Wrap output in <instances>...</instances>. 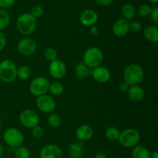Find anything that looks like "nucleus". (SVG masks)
<instances>
[{
	"mask_svg": "<svg viewBox=\"0 0 158 158\" xmlns=\"http://www.w3.org/2000/svg\"><path fill=\"white\" fill-rule=\"evenodd\" d=\"M49 84L50 83L46 77H37L31 81L29 85V91L32 95L38 97L46 94V93L49 91Z\"/></svg>",
	"mask_w": 158,
	"mask_h": 158,
	"instance_id": "nucleus-7",
	"label": "nucleus"
},
{
	"mask_svg": "<svg viewBox=\"0 0 158 158\" xmlns=\"http://www.w3.org/2000/svg\"><path fill=\"white\" fill-rule=\"evenodd\" d=\"M17 66L12 60L6 59L0 63V80L10 83L17 78Z\"/></svg>",
	"mask_w": 158,
	"mask_h": 158,
	"instance_id": "nucleus-4",
	"label": "nucleus"
},
{
	"mask_svg": "<svg viewBox=\"0 0 158 158\" xmlns=\"http://www.w3.org/2000/svg\"><path fill=\"white\" fill-rule=\"evenodd\" d=\"M66 71H67V69H66V66L64 62L58 59L51 62L49 66V74L51 77L56 80L63 78L66 76Z\"/></svg>",
	"mask_w": 158,
	"mask_h": 158,
	"instance_id": "nucleus-11",
	"label": "nucleus"
},
{
	"mask_svg": "<svg viewBox=\"0 0 158 158\" xmlns=\"http://www.w3.org/2000/svg\"><path fill=\"white\" fill-rule=\"evenodd\" d=\"M19 52L25 56H32L37 49V44L35 40L29 37H25L20 40L17 46Z\"/></svg>",
	"mask_w": 158,
	"mask_h": 158,
	"instance_id": "nucleus-10",
	"label": "nucleus"
},
{
	"mask_svg": "<svg viewBox=\"0 0 158 158\" xmlns=\"http://www.w3.org/2000/svg\"><path fill=\"white\" fill-rule=\"evenodd\" d=\"M127 94L131 100L139 102L143 100L145 97L144 90L140 86H131L127 90Z\"/></svg>",
	"mask_w": 158,
	"mask_h": 158,
	"instance_id": "nucleus-17",
	"label": "nucleus"
},
{
	"mask_svg": "<svg viewBox=\"0 0 158 158\" xmlns=\"http://www.w3.org/2000/svg\"><path fill=\"white\" fill-rule=\"evenodd\" d=\"M59 1H61V2H65V1H68V0H59Z\"/></svg>",
	"mask_w": 158,
	"mask_h": 158,
	"instance_id": "nucleus-44",
	"label": "nucleus"
},
{
	"mask_svg": "<svg viewBox=\"0 0 158 158\" xmlns=\"http://www.w3.org/2000/svg\"><path fill=\"white\" fill-rule=\"evenodd\" d=\"M36 106L41 112L45 114H51L56 109V101L52 97L44 94L36 98Z\"/></svg>",
	"mask_w": 158,
	"mask_h": 158,
	"instance_id": "nucleus-9",
	"label": "nucleus"
},
{
	"mask_svg": "<svg viewBox=\"0 0 158 158\" xmlns=\"http://www.w3.org/2000/svg\"><path fill=\"white\" fill-rule=\"evenodd\" d=\"M3 140L9 147L17 148L24 142V135L21 131L15 127L8 128L3 134Z\"/></svg>",
	"mask_w": 158,
	"mask_h": 158,
	"instance_id": "nucleus-6",
	"label": "nucleus"
},
{
	"mask_svg": "<svg viewBox=\"0 0 158 158\" xmlns=\"http://www.w3.org/2000/svg\"><path fill=\"white\" fill-rule=\"evenodd\" d=\"M103 61V53L100 48L92 46L88 48L83 54V63L89 69L101 66Z\"/></svg>",
	"mask_w": 158,
	"mask_h": 158,
	"instance_id": "nucleus-3",
	"label": "nucleus"
},
{
	"mask_svg": "<svg viewBox=\"0 0 158 158\" xmlns=\"http://www.w3.org/2000/svg\"><path fill=\"white\" fill-rule=\"evenodd\" d=\"M89 32L92 35L94 36H96V35H98V28L96 27L95 26H93L90 27V30H89Z\"/></svg>",
	"mask_w": 158,
	"mask_h": 158,
	"instance_id": "nucleus-39",
	"label": "nucleus"
},
{
	"mask_svg": "<svg viewBox=\"0 0 158 158\" xmlns=\"http://www.w3.org/2000/svg\"><path fill=\"white\" fill-rule=\"evenodd\" d=\"M120 131L116 127H110L105 131V136L106 138L111 141H115L118 140L119 137H120Z\"/></svg>",
	"mask_w": 158,
	"mask_h": 158,
	"instance_id": "nucleus-24",
	"label": "nucleus"
},
{
	"mask_svg": "<svg viewBox=\"0 0 158 158\" xmlns=\"http://www.w3.org/2000/svg\"><path fill=\"white\" fill-rule=\"evenodd\" d=\"M10 15L6 9H0V31L7 29L10 24Z\"/></svg>",
	"mask_w": 158,
	"mask_h": 158,
	"instance_id": "nucleus-23",
	"label": "nucleus"
},
{
	"mask_svg": "<svg viewBox=\"0 0 158 158\" xmlns=\"http://www.w3.org/2000/svg\"><path fill=\"white\" fill-rule=\"evenodd\" d=\"M32 136L35 139H40L44 135V130L42 127L36 126L32 129Z\"/></svg>",
	"mask_w": 158,
	"mask_h": 158,
	"instance_id": "nucleus-32",
	"label": "nucleus"
},
{
	"mask_svg": "<svg viewBox=\"0 0 158 158\" xmlns=\"http://www.w3.org/2000/svg\"><path fill=\"white\" fill-rule=\"evenodd\" d=\"M143 35L147 40L151 43L158 42V27L155 25L148 26L143 29Z\"/></svg>",
	"mask_w": 158,
	"mask_h": 158,
	"instance_id": "nucleus-19",
	"label": "nucleus"
},
{
	"mask_svg": "<svg viewBox=\"0 0 158 158\" xmlns=\"http://www.w3.org/2000/svg\"><path fill=\"white\" fill-rule=\"evenodd\" d=\"M44 56L46 60H48V61L51 63V62L57 60L58 54H57L56 50L55 49H53V48L52 47H49L45 50Z\"/></svg>",
	"mask_w": 158,
	"mask_h": 158,
	"instance_id": "nucleus-30",
	"label": "nucleus"
},
{
	"mask_svg": "<svg viewBox=\"0 0 158 158\" xmlns=\"http://www.w3.org/2000/svg\"><path fill=\"white\" fill-rule=\"evenodd\" d=\"M145 77L144 71L143 68L137 64H130L127 66L123 71L124 81L131 86H139L143 81Z\"/></svg>",
	"mask_w": 158,
	"mask_h": 158,
	"instance_id": "nucleus-1",
	"label": "nucleus"
},
{
	"mask_svg": "<svg viewBox=\"0 0 158 158\" xmlns=\"http://www.w3.org/2000/svg\"><path fill=\"white\" fill-rule=\"evenodd\" d=\"M30 14L34 17L35 19L40 18L41 16H43V14H44V9L42 6L40 5H35L32 7L31 9Z\"/></svg>",
	"mask_w": 158,
	"mask_h": 158,
	"instance_id": "nucleus-31",
	"label": "nucleus"
},
{
	"mask_svg": "<svg viewBox=\"0 0 158 158\" xmlns=\"http://www.w3.org/2000/svg\"><path fill=\"white\" fill-rule=\"evenodd\" d=\"M152 8L147 4H142L138 6L137 9L136 10V13L141 17H148L151 14Z\"/></svg>",
	"mask_w": 158,
	"mask_h": 158,
	"instance_id": "nucleus-29",
	"label": "nucleus"
},
{
	"mask_svg": "<svg viewBox=\"0 0 158 158\" xmlns=\"http://www.w3.org/2000/svg\"><path fill=\"white\" fill-rule=\"evenodd\" d=\"M84 151V144L83 142L73 143L68 148V154L70 158H82Z\"/></svg>",
	"mask_w": 158,
	"mask_h": 158,
	"instance_id": "nucleus-18",
	"label": "nucleus"
},
{
	"mask_svg": "<svg viewBox=\"0 0 158 158\" xmlns=\"http://www.w3.org/2000/svg\"><path fill=\"white\" fill-rule=\"evenodd\" d=\"M129 29L132 32H139L142 29V24L139 21L134 20L129 23Z\"/></svg>",
	"mask_w": 158,
	"mask_h": 158,
	"instance_id": "nucleus-33",
	"label": "nucleus"
},
{
	"mask_svg": "<svg viewBox=\"0 0 158 158\" xmlns=\"http://www.w3.org/2000/svg\"><path fill=\"white\" fill-rule=\"evenodd\" d=\"M121 14L124 19L127 20V21L132 20L137 14L135 7L131 3H124L121 7Z\"/></svg>",
	"mask_w": 158,
	"mask_h": 158,
	"instance_id": "nucleus-22",
	"label": "nucleus"
},
{
	"mask_svg": "<svg viewBox=\"0 0 158 158\" xmlns=\"http://www.w3.org/2000/svg\"><path fill=\"white\" fill-rule=\"evenodd\" d=\"M98 21V14L95 10L87 9L83 11L80 16V22L83 26L91 27Z\"/></svg>",
	"mask_w": 158,
	"mask_h": 158,
	"instance_id": "nucleus-13",
	"label": "nucleus"
},
{
	"mask_svg": "<svg viewBox=\"0 0 158 158\" xmlns=\"http://www.w3.org/2000/svg\"><path fill=\"white\" fill-rule=\"evenodd\" d=\"M91 76L95 81L99 83H107L111 77L110 71L109 69L103 66H100L97 68L93 69Z\"/></svg>",
	"mask_w": 158,
	"mask_h": 158,
	"instance_id": "nucleus-14",
	"label": "nucleus"
},
{
	"mask_svg": "<svg viewBox=\"0 0 158 158\" xmlns=\"http://www.w3.org/2000/svg\"><path fill=\"white\" fill-rule=\"evenodd\" d=\"M14 156H15V158H29L30 152L26 147L22 145V146L15 148Z\"/></svg>",
	"mask_w": 158,
	"mask_h": 158,
	"instance_id": "nucleus-28",
	"label": "nucleus"
},
{
	"mask_svg": "<svg viewBox=\"0 0 158 158\" xmlns=\"http://www.w3.org/2000/svg\"><path fill=\"white\" fill-rule=\"evenodd\" d=\"M129 87H130V86L125 81H123V82H122V83H120V84H119V86H118L119 90H120V92H122V93L127 92V90H128V89H129Z\"/></svg>",
	"mask_w": 158,
	"mask_h": 158,
	"instance_id": "nucleus-36",
	"label": "nucleus"
},
{
	"mask_svg": "<svg viewBox=\"0 0 158 158\" xmlns=\"http://www.w3.org/2000/svg\"><path fill=\"white\" fill-rule=\"evenodd\" d=\"M31 76V70L27 66H19L17 68V78L21 80H27Z\"/></svg>",
	"mask_w": 158,
	"mask_h": 158,
	"instance_id": "nucleus-27",
	"label": "nucleus"
},
{
	"mask_svg": "<svg viewBox=\"0 0 158 158\" xmlns=\"http://www.w3.org/2000/svg\"><path fill=\"white\" fill-rule=\"evenodd\" d=\"M6 45V38L4 34L0 31V51L2 50Z\"/></svg>",
	"mask_w": 158,
	"mask_h": 158,
	"instance_id": "nucleus-37",
	"label": "nucleus"
},
{
	"mask_svg": "<svg viewBox=\"0 0 158 158\" xmlns=\"http://www.w3.org/2000/svg\"><path fill=\"white\" fill-rule=\"evenodd\" d=\"M140 140V133L133 128H127L120 132L118 141L125 148H133L138 144Z\"/></svg>",
	"mask_w": 158,
	"mask_h": 158,
	"instance_id": "nucleus-5",
	"label": "nucleus"
},
{
	"mask_svg": "<svg viewBox=\"0 0 158 158\" xmlns=\"http://www.w3.org/2000/svg\"><path fill=\"white\" fill-rule=\"evenodd\" d=\"M92 70L91 69L88 68L87 66L83 63H77L74 68V73L78 79L83 80V79L88 78L91 76Z\"/></svg>",
	"mask_w": 158,
	"mask_h": 158,
	"instance_id": "nucleus-20",
	"label": "nucleus"
},
{
	"mask_svg": "<svg viewBox=\"0 0 158 158\" xmlns=\"http://www.w3.org/2000/svg\"><path fill=\"white\" fill-rule=\"evenodd\" d=\"M40 158H63V152L58 145L46 144L41 149L40 153Z\"/></svg>",
	"mask_w": 158,
	"mask_h": 158,
	"instance_id": "nucleus-12",
	"label": "nucleus"
},
{
	"mask_svg": "<svg viewBox=\"0 0 158 158\" xmlns=\"http://www.w3.org/2000/svg\"><path fill=\"white\" fill-rule=\"evenodd\" d=\"M4 147H3V145L2 143H0V158L4 157Z\"/></svg>",
	"mask_w": 158,
	"mask_h": 158,
	"instance_id": "nucleus-41",
	"label": "nucleus"
},
{
	"mask_svg": "<svg viewBox=\"0 0 158 158\" xmlns=\"http://www.w3.org/2000/svg\"><path fill=\"white\" fill-rule=\"evenodd\" d=\"M19 120L23 127L29 129H32L39 125L40 116L33 110L26 109L20 113Z\"/></svg>",
	"mask_w": 158,
	"mask_h": 158,
	"instance_id": "nucleus-8",
	"label": "nucleus"
},
{
	"mask_svg": "<svg viewBox=\"0 0 158 158\" xmlns=\"http://www.w3.org/2000/svg\"><path fill=\"white\" fill-rule=\"evenodd\" d=\"M149 16L151 17V19L152 20L154 24L155 25V26H157L158 25V7L156 6V7L153 8Z\"/></svg>",
	"mask_w": 158,
	"mask_h": 158,
	"instance_id": "nucleus-34",
	"label": "nucleus"
},
{
	"mask_svg": "<svg viewBox=\"0 0 158 158\" xmlns=\"http://www.w3.org/2000/svg\"><path fill=\"white\" fill-rule=\"evenodd\" d=\"M113 32L117 37H123L130 32L129 21L123 18L119 19L113 25Z\"/></svg>",
	"mask_w": 158,
	"mask_h": 158,
	"instance_id": "nucleus-15",
	"label": "nucleus"
},
{
	"mask_svg": "<svg viewBox=\"0 0 158 158\" xmlns=\"http://www.w3.org/2000/svg\"><path fill=\"white\" fill-rule=\"evenodd\" d=\"M2 158H10V157H2Z\"/></svg>",
	"mask_w": 158,
	"mask_h": 158,
	"instance_id": "nucleus-45",
	"label": "nucleus"
},
{
	"mask_svg": "<svg viewBox=\"0 0 158 158\" xmlns=\"http://www.w3.org/2000/svg\"><path fill=\"white\" fill-rule=\"evenodd\" d=\"M149 2H151V3H154V4H157L158 2V0H149Z\"/></svg>",
	"mask_w": 158,
	"mask_h": 158,
	"instance_id": "nucleus-43",
	"label": "nucleus"
},
{
	"mask_svg": "<svg viewBox=\"0 0 158 158\" xmlns=\"http://www.w3.org/2000/svg\"><path fill=\"white\" fill-rule=\"evenodd\" d=\"M15 2V0H0V9H9Z\"/></svg>",
	"mask_w": 158,
	"mask_h": 158,
	"instance_id": "nucleus-35",
	"label": "nucleus"
},
{
	"mask_svg": "<svg viewBox=\"0 0 158 158\" xmlns=\"http://www.w3.org/2000/svg\"><path fill=\"white\" fill-rule=\"evenodd\" d=\"M80 1H85V0H80Z\"/></svg>",
	"mask_w": 158,
	"mask_h": 158,
	"instance_id": "nucleus-46",
	"label": "nucleus"
},
{
	"mask_svg": "<svg viewBox=\"0 0 158 158\" xmlns=\"http://www.w3.org/2000/svg\"><path fill=\"white\" fill-rule=\"evenodd\" d=\"M75 135L77 140L83 143L92 138L94 136V130L89 125L83 124L77 128Z\"/></svg>",
	"mask_w": 158,
	"mask_h": 158,
	"instance_id": "nucleus-16",
	"label": "nucleus"
},
{
	"mask_svg": "<svg viewBox=\"0 0 158 158\" xmlns=\"http://www.w3.org/2000/svg\"><path fill=\"white\" fill-rule=\"evenodd\" d=\"M97 4L100 5V6H107L109 5H110L114 0H94Z\"/></svg>",
	"mask_w": 158,
	"mask_h": 158,
	"instance_id": "nucleus-38",
	"label": "nucleus"
},
{
	"mask_svg": "<svg viewBox=\"0 0 158 158\" xmlns=\"http://www.w3.org/2000/svg\"><path fill=\"white\" fill-rule=\"evenodd\" d=\"M111 158H113V157H111Z\"/></svg>",
	"mask_w": 158,
	"mask_h": 158,
	"instance_id": "nucleus-47",
	"label": "nucleus"
},
{
	"mask_svg": "<svg viewBox=\"0 0 158 158\" xmlns=\"http://www.w3.org/2000/svg\"><path fill=\"white\" fill-rule=\"evenodd\" d=\"M151 153L149 149L144 146L137 145L133 148L131 151V157L132 158H151Z\"/></svg>",
	"mask_w": 158,
	"mask_h": 158,
	"instance_id": "nucleus-21",
	"label": "nucleus"
},
{
	"mask_svg": "<svg viewBox=\"0 0 158 158\" xmlns=\"http://www.w3.org/2000/svg\"><path fill=\"white\" fill-rule=\"evenodd\" d=\"M151 158H158V151H154L151 154Z\"/></svg>",
	"mask_w": 158,
	"mask_h": 158,
	"instance_id": "nucleus-42",
	"label": "nucleus"
},
{
	"mask_svg": "<svg viewBox=\"0 0 158 158\" xmlns=\"http://www.w3.org/2000/svg\"><path fill=\"white\" fill-rule=\"evenodd\" d=\"M95 158H108L106 153L104 152H99L96 154Z\"/></svg>",
	"mask_w": 158,
	"mask_h": 158,
	"instance_id": "nucleus-40",
	"label": "nucleus"
},
{
	"mask_svg": "<svg viewBox=\"0 0 158 158\" xmlns=\"http://www.w3.org/2000/svg\"><path fill=\"white\" fill-rule=\"evenodd\" d=\"M47 123L50 127L56 129V128L60 127V126L61 125V118L58 114H55V113H51L47 117Z\"/></svg>",
	"mask_w": 158,
	"mask_h": 158,
	"instance_id": "nucleus-26",
	"label": "nucleus"
},
{
	"mask_svg": "<svg viewBox=\"0 0 158 158\" xmlns=\"http://www.w3.org/2000/svg\"><path fill=\"white\" fill-rule=\"evenodd\" d=\"M49 91L54 96H60L64 92V86L60 82L54 81L49 84Z\"/></svg>",
	"mask_w": 158,
	"mask_h": 158,
	"instance_id": "nucleus-25",
	"label": "nucleus"
},
{
	"mask_svg": "<svg viewBox=\"0 0 158 158\" xmlns=\"http://www.w3.org/2000/svg\"><path fill=\"white\" fill-rule=\"evenodd\" d=\"M37 26L36 19L29 12L20 14L16 19V28L24 35H29L35 32Z\"/></svg>",
	"mask_w": 158,
	"mask_h": 158,
	"instance_id": "nucleus-2",
	"label": "nucleus"
}]
</instances>
